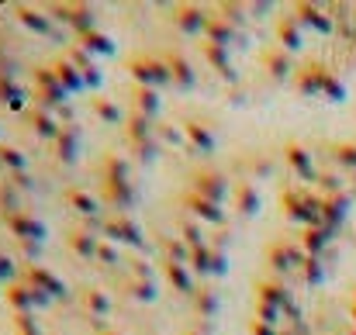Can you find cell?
Returning <instances> with one entry per match:
<instances>
[{
  "label": "cell",
  "mask_w": 356,
  "mask_h": 335,
  "mask_svg": "<svg viewBox=\"0 0 356 335\" xmlns=\"http://www.w3.org/2000/svg\"><path fill=\"white\" fill-rule=\"evenodd\" d=\"M101 197L111 204V208H131L135 204V187H131V180H128V166H124V159L118 156H108L104 159V170H101Z\"/></svg>",
  "instance_id": "obj_1"
},
{
  "label": "cell",
  "mask_w": 356,
  "mask_h": 335,
  "mask_svg": "<svg viewBox=\"0 0 356 335\" xmlns=\"http://www.w3.org/2000/svg\"><path fill=\"white\" fill-rule=\"evenodd\" d=\"M63 101H66V87L59 83L56 70L52 66H35V104L45 108V111H52V108L59 111V108H66Z\"/></svg>",
  "instance_id": "obj_2"
},
{
  "label": "cell",
  "mask_w": 356,
  "mask_h": 335,
  "mask_svg": "<svg viewBox=\"0 0 356 335\" xmlns=\"http://www.w3.org/2000/svg\"><path fill=\"white\" fill-rule=\"evenodd\" d=\"M128 73L135 76V83L142 87H163L170 83V70H166V59H156V56H145V52H135L128 59Z\"/></svg>",
  "instance_id": "obj_3"
},
{
  "label": "cell",
  "mask_w": 356,
  "mask_h": 335,
  "mask_svg": "<svg viewBox=\"0 0 356 335\" xmlns=\"http://www.w3.org/2000/svg\"><path fill=\"white\" fill-rule=\"evenodd\" d=\"M191 190H194V194H201V197H204V201H211V204H222V201L229 197V180H225L218 170L201 166V170H194V173H191Z\"/></svg>",
  "instance_id": "obj_4"
},
{
  "label": "cell",
  "mask_w": 356,
  "mask_h": 335,
  "mask_svg": "<svg viewBox=\"0 0 356 335\" xmlns=\"http://www.w3.org/2000/svg\"><path fill=\"white\" fill-rule=\"evenodd\" d=\"M152 117H145V114H135L128 117V124H124V138H128V145L142 156V159H152L156 156V138H152Z\"/></svg>",
  "instance_id": "obj_5"
},
{
  "label": "cell",
  "mask_w": 356,
  "mask_h": 335,
  "mask_svg": "<svg viewBox=\"0 0 356 335\" xmlns=\"http://www.w3.org/2000/svg\"><path fill=\"white\" fill-rule=\"evenodd\" d=\"M280 204L287 208V218H294V222H312V224L318 222V208H322V201L301 194L298 187H287V190L280 194Z\"/></svg>",
  "instance_id": "obj_6"
},
{
  "label": "cell",
  "mask_w": 356,
  "mask_h": 335,
  "mask_svg": "<svg viewBox=\"0 0 356 335\" xmlns=\"http://www.w3.org/2000/svg\"><path fill=\"white\" fill-rule=\"evenodd\" d=\"M49 10H52V17H63L66 24H73L76 35L94 31V7L90 3H52Z\"/></svg>",
  "instance_id": "obj_7"
},
{
  "label": "cell",
  "mask_w": 356,
  "mask_h": 335,
  "mask_svg": "<svg viewBox=\"0 0 356 335\" xmlns=\"http://www.w3.org/2000/svg\"><path fill=\"white\" fill-rule=\"evenodd\" d=\"M104 231H108V238H118V242H128V245H145V235H142V228H138V222L128 215V211H118L115 218H108V224H104Z\"/></svg>",
  "instance_id": "obj_8"
},
{
  "label": "cell",
  "mask_w": 356,
  "mask_h": 335,
  "mask_svg": "<svg viewBox=\"0 0 356 335\" xmlns=\"http://www.w3.org/2000/svg\"><path fill=\"white\" fill-rule=\"evenodd\" d=\"M173 21H177V28L184 35H201V31H208L211 14L204 7H197V3H180V7H173Z\"/></svg>",
  "instance_id": "obj_9"
},
{
  "label": "cell",
  "mask_w": 356,
  "mask_h": 335,
  "mask_svg": "<svg viewBox=\"0 0 356 335\" xmlns=\"http://www.w3.org/2000/svg\"><path fill=\"white\" fill-rule=\"evenodd\" d=\"M24 284H28L31 291L45 294V297H63V294H66L63 280H59V277H52V273H49L45 266H38V263H31V266L24 270Z\"/></svg>",
  "instance_id": "obj_10"
},
{
  "label": "cell",
  "mask_w": 356,
  "mask_h": 335,
  "mask_svg": "<svg viewBox=\"0 0 356 335\" xmlns=\"http://www.w3.org/2000/svg\"><path fill=\"white\" fill-rule=\"evenodd\" d=\"M3 222H7V228L14 231V238L17 242H42V224L35 222L28 211H14V215H3Z\"/></svg>",
  "instance_id": "obj_11"
},
{
  "label": "cell",
  "mask_w": 356,
  "mask_h": 335,
  "mask_svg": "<svg viewBox=\"0 0 356 335\" xmlns=\"http://www.w3.org/2000/svg\"><path fill=\"white\" fill-rule=\"evenodd\" d=\"M166 70H170V83L180 87V90H191L194 87V66L184 52H166Z\"/></svg>",
  "instance_id": "obj_12"
},
{
  "label": "cell",
  "mask_w": 356,
  "mask_h": 335,
  "mask_svg": "<svg viewBox=\"0 0 356 335\" xmlns=\"http://www.w3.org/2000/svg\"><path fill=\"white\" fill-rule=\"evenodd\" d=\"M184 208L194 215V218H201V222L208 224H225V211H222V204H211V201H204L201 194H184Z\"/></svg>",
  "instance_id": "obj_13"
},
{
  "label": "cell",
  "mask_w": 356,
  "mask_h": 335,
  "mask_svg": "<svg viewBox=\"0 0 356 335\" xmlns=\"http://www.w3.org/2000/svg\"><path fill=\"white\" fill-rule=\"evenodd\" d=\"M184 131L191 138V149H201V156L215 152V135H211V128L201 117H184Z\"/></svg>",
  "instance_id": "obj_14"
},
{
  "label": "cell",
  "mask_w": 356,
  "mask_h": 335,
  "mask_svg": "<svg viewBox=\"0 0 356 335\" xmlns=\"http://www.w3.org/2000/svg\"><path fill=\"white\" fill-rule=\"evenodd\" d=\"M76 152H80V128L76 124H63L59 135H56V156L59 163H76Z\"/></svg>",
  "instance_id": "obj_15"
},
{
  "label": "cell",
  "mask_w": 356,
  "mask_h": 335,
  "mask_svg": "<svg viewBox=\"0 0 356 335\" xmlns=\"http://www.w3.org/2000/svg\"><path fill=\"white\" fill-rule=\"evenodd\" d=\"M66 59H70V63H73V66H76V70L83 73V80H87L90 87H97V83H101V73H97V66H94L90 52H87V49L80 45V42H73V45L66 49Z\"/></svg>",
  "instance_id": "obj_16"
},
{
  "label": "cell",
  "mask_w": 356,
  "mask_h": 335,
  "mask_svg": "<svg viewBox=\"0 0 356 335\" xmlns=\"http://www.w3.org/2000/svg\"><path fill=\"white\" fill-rule=\"evenodd\" d=\"M277 38H280V49L298 52V49H301V21H298L294 14H280V21H277Z\"/></svg>",
  "instance_id": "obj_17"
},
{
  "label": "cell",
  "mask_w": 356,
  "mask_h": 335,
  "mask_svg": "<svg viewBox=\"0 0 356 335\" xmlns=\"http://www.w3.org/2000/svg\"><path fill=\"white\" fill-rule=\"evenodd\" d=\"M294 83H298V90H301V94H315V90H318V87H325L329 80H325L322 63H308V66L294 70Z\"/></svg>",
  "instance_id": "obj_18"
},
{
  "label": "cell",
  "mask_w": 356,
  "mask_h": 335,
  "mask_svg": "<svg viewBox=\"0 0 356 335\" xmlns=\"http://www.w3.org/2000/svg\"><path fill=\"white\" fill-rule=\"evenodd\" d=\"M284 159L291 163V170H294L301 180H315V166H312V156L305 152V145L287 142V145H284Z\"/></svg>",
  "instance_id": "obj_19"
},
{
  "label": "cell",
  "mask_w": 356,
  "mask_h": 335,
  "mask_svg": "<svg viewBox=\"0 0 356 335\" xmlns=\"http://www.w3.org/2000/svg\"><path fill=\"white\" fill-rule=\"evenodd\" d=\"M7 304L14 308V315H31V308H38L35 304V294H31V287L24 280L7 284Z\"/></svg>",
  "instance_id": "obj_20"
},
{
  "label": "cell",
  "mask_w": 356,
  "mask_h": 335,
  "mask_svg": "<svg viewBox=\"0 0 356 335\" xmlns=\"http://www.w3.org/2000/svg\"><path fill=\"white\" fill-rule=\"evenodd\" d=\"M208 42L211 45H222V49H229L232 42H238V31L232 21H225L222 14H211V21H208Z\"/></svg>",
  "instance_id": "obj_21"
},
{
  "label": "cell",
  "mask_w": 356,
  "mask_h": 335,
  "mask_svg": "<svg viewBox=\"0 0 356 335\" xmlns=\"http://www.w3.org/2000/svg\"><path fill=\"white\" fill-rule=\"evenodd\" d=\"M201 49H204V59L211 63V70H215L218 76H225V80H236V70H232V59H229V49H222V45H211L208 38L201 42Z\"/></svg>",
  "instance_id": "obj_22"
},
{
  "label": "cell",
  "mask_w": 356,
  "mask_h": 335,
  "mask_svg": "<svg viewBox=\"0 0 356 335\" xmlns=\"http://www.w3.org/2000/svg\"><path fill=\"white\" fill-rule=\"evenodd\" d=\"M252 301L273 304V308H280V311H287V308H291V294H287L280 284H273V280H259V284H256V297H252Z\"/></svg>",
  "instance_id": "obj_23"
},
{
  "label": "cell",
  "mask_w": 356,
  "mask_h": 335,
  "mask_svg": "<svg viewBox=\"0 0 356 335\" xmlns=\"http://www.w3.org/2000/svg\"><path fill=\"white\" fill-rule=\"evenodd\" d=\"M24 117H28V124L35 128V135H38V138H56V135H59V128H63V124H56V117H52V114L45 111V108H38V104H35V108H28Z\"/></svg>",
  "instance_id": "obj_24"
},
{
  "label": "cell",
  "mask_w": 356,
  "mask_h": 335,
  "mask_svg": "<svg viewBox=\"0 0 356 335\" xmlns=\"http://www.w3.org/2000/svg\"><path fill=\"white\" fill-rule=\"evenodd\" d=\"M66 245L80 256V259H97V238L90 235V231H83V228H73L70 235H66Z\"/></svg>",
  "instance_id": "obj_25"
},
{
  "label": "cell",
  "mask_w": 356,
  "mask_h": 335,
  "mask_svg": "<svg viewBox=\"0 0 356 335\" xmlns=\"http://www.w3.org/2000/svg\"><path fill=\"white\" fill-rule=\"evenodd\" d=\"M131 108H135V114H145V117H152V114L159 111V94H156L152 87L131 83Z\"/></svg>",
  "instance_id": "obj_26"
},
{
  "label": "cell",
  "mask_w": 356,
  "mask_h": 335,
  "mask_svg": "<svg viewBox=\"0 0 356 335\" xmlns=\"http://www.w3.org/2000/svg\"><path fill=\"white\" fill-rule=\"evenodd\" d=\"M52 70H56L59 83L66 87V94H76V90L87 83V80H83V73H80V70H76V66H73L66 56H63V59H56V63H52Z\"/></svg>",
  "instance_id": "obj_27"
},
{
  "label": "cell",
  "mask_w": 356,
  "mask_h": 335,
  "mask_svg": "<svg viewBox=\"0 0 356 335\" xmlns=\"http://www.w3.org/2000/svg\"><path fill=\"white\" fill-rule=\"evenodd\" d=\"M236 211L242 218H252V215L259 211V194H256V187H252L249 180H242L236 187Z\"/></svg>",
  "instance_id": "obj_28"
},
{
  "label": "cell",
  "mask_w": 356,
  "mask_h": 335,
  "mask_svg": "<svg viewBox=\"0 0 356 335\" xmlns=\"http://www.w3.org/2000/svg\"><path fill=\"white\" fill-rule=\"evenodd\" d=\"M14 14H17V21H21V24H28L35 35H52V21H49L42 10H35V7H24V3H21V7H14Z\"/></svg>",
  "instance_id": "obj_29"
},
{
  "label": "cell",
  "mask_w": 356,
  "mask_h": 335,
  "mask_svg": "<svg viewBox=\"0 0 356 335\" xmlns=\"http://www.w3.org/2000/svg\"><path fill=\"white\" fill-rule=\"evenodd\" d=\"M63 201L76 211V215H83V218H90V215H97V201L87 194V190H76V187H70V190H63Z\"/></svg>",
  "instance_id": "obj_30"
},
{
  "label": "cell",
  "mask_w": 356,
  "mask_h": 335,
  "mask_svg": "<svg viewBox=\"0 0 356 335\" xmlns=\"http://www.w3.org/2000/svg\"><path fill=\"white\" fill-rule=\"evenodd\" d=\"M194 311L201 318H215L218 315V291L215 287H197L194 291Z\"/></svg>",
  "instance_id": "obj_31"
},
{
  "label": "cell",
  "mask_w": 356,
  "mask_h": 335,
  "mask_svg": "<svg viewBox=\"0 0 356 335\" xmlns=\"http://www.w3.org/2000/svg\"><path fill=\"white\" fill-rule=\"evenodd\" d=\"M166 280L180 291V294H194V280H191V266L184 263H170L166 259Z\"/></svg>",
  "instance_id": "obj_32"
},
{
  "label": "cell",
  "mask_w": 356,
  "mask_h": 335,
  "mask_svg": "<svg viewBox=\"0 0 356 335\" xmlns=\"http://www.w3.org/2000/svg\"><path fill=\"white\" fill-rule=\"evenodd\" d=\"M263 66H266V73H270V76H277V80H284V76L291 73V59H287V52H284V49L266 52V56H263Z\"/></svg>",
  "instance_id": "obj_33"
},
{
  "label": "cell",
  "mask_w": 356,
  "mask_h": 335,
  "mask_svg": "<svg viewBox=\"0 0 356 335\" xmlns=\"http://www.w3.org/2000/svg\"><path fill=\"white\" fill-rule=\"evenodd\" d=\"M83 308L94 311L97 318H104V315L111 311V301H108V294H104L101 287H87V291H83Z\"/></svg>",
  "instance_id": "obj_34"
},
{
  "label": "cell",
  "mask_w": 356,
  "mask_h": 335,
  "mask_svg": "<svg viewBox=\"0 0 356 335\" xmlns=\"http://www.w3.org/2000/svg\"><path fill=\"white\" fill-rule=\"evenodd\" d=\"M294 17H298L301 24H315L318 31H329V21L322 17V10H318L315 3H294Z\"/></svg>",
  "instance_id": "obj_35"
},
{
  "label": "cell",
  "mask_w": 356,
  "mask_h": 335,
  "mask_svg": "<svg viewBox=\"0 0 356 335\" xmlns=\"http://www.w3.org/2000/svg\"><path fill=\"white\" fill-rule=\"evenodd\" d=\"M80 45L87 49V52H101V56H111L115 52V45H111V38L104 35V31H87V35H80Z\"/></svg>",
  "instance_id": "obj_36"
},
{
  "label": "cell",
  "mask_w": 356,
  "mask_h": 335,
  "mask_svg": "<svg viewBox=\"0 0 356 335\" xmlns=\"http://www.w3.org/2000/svg\"><path fill=\"white\" fill-rule=\"evenodd\" d=\"M90 108H94V114H97L104 124H121V108L115 104V101H108V97H94Z\"/></svg>",
  "instance_id": "obj_37"
},
{
  "label": "cell",
  "mask_w": 356,
  "mask_h": 335,
  "mask_svg": "<svg viewBox=\"0 0 356 335\" xmlns=\"http://www.w3.org/2000/svg\"><path fill=\"white\" fill-rule=\"evenodd\" d=\"M0 101L10 104V108H21V90H17L10 70H0Z\"/></svg>",
  "instance_id": "obj_38"
},
{
  "label": "cell",
  "mask_w": 356,
  "mask_h": 335,
  "mask_svg": "<svg viewBox=\"0 0 356 335\" xmlns=\"http://www.w3.org/2000/svg\"><path fill=\"white\" fill-rule=\"evenodd\" d=\"M124 294L135 297V301H152V297H156V287H152V280L131 277V280H124Z\"/></svg>",
  "instance_id": "obj_39"
},
{
  "label": "cell",
  "mask_w": 356,
  "mask_h": 335,
  "mask_svg": "<svg viewBox=\"0 0 356 335\" xmlns=\"http://www.w3.org/2000/svg\"><path fill=\"white\" fill-rule=\"evenodd\" d=\"M163 249H166V256H170V263H184V266H191V245L187 242H177V238H163Z\"/></svg>",
  "instance_id": "obj_40"
},
{
  "label": "cell",
  "mask_w": 356,
  "mask_h": 335,
  "mask_svg": "<svg viewBox=\"0 0 356 335\" xmlns=\"http://www.w3.org/2000/svg\"><path fill=\"white\" fill-rule=\"evenodd\" d=\"M0 166H7V173H24V156L10 145H0Z\"/></svg>",
  "instance_id": "obj_41"
},
{
  "label": "cell",
  "mask_w": 356,
  "mask_h": 335,
  "mask_svg": "<svg viewBox=\"0 0 356 335\" xmlns=\"http://www.w3.org/2000/svg\"><path fill=\"white\" fill-rule=\"evenodd\" d=\"M191 270L194 273H211V245H201V249H194L191 252Z\"/></svg>",
  "instance_id": "obj_42"
},
{
  "label": "cell",
  "mask_w": 356,
  "mask_h": 335,
  "mask_svg": "<svg viewBox=\"0 0 356 335\" xmlns=\"http://www.w3.org/2000/svg\"><path fill=\"white\" fill-rule=\"evenodd\" d=\"M252 315H259V322H266V325H280V308H273V304H263V301H252Z\"/></svg>",
  "instance_id": "obj_43"
},
{
  "label": "cell",
  "mask_w": 356,
  "mask_h": 335,
  "mask_svg": "<svg viewBox=\"0 0 356 335\" xmlns=\"http://www.w3.org/2000/svg\"><path fill=\"white\" fill-rule=\"evenodd\" d=\"M180 231H184V242H187L191 249H201V245H208V242H204V228H197L194 222H180Z\"/></svg>",
  "instance_id": "obj_44"
},
{
  "label": "cell",
  "mask_w": 356,
  "mask_h": 335,
  "mask_svg": "<svg viewBox=\"0 0 356 335\" xmlns=\"http://www.w3.org/2000/svg\"><path fill=\"white\" fill-rule=\"evenodd\" d=\"M322 245H325V231H322L318 224H312V228L305 231V249H308V252L315 256V252H318Z\"/></svg>",
  "instance_id": "obj_45"
},
{
  "label": "cell",
  "mask_w": 356,
  "mask_h": 335,
  "mask_svg": "<svg viewBox=\"0 0 356 335\" xmlns=\"http://www.w3.org/2000/svg\"><path fill=\"white\" fill-rule=\"evenodd\" d=\"M14 329H17V335H42L31 315H14Z\"/></svg>",
  "instance_id": "obj_46"
},
{
  "label": "cell",
  "mask_w": 356,
  "mask_h": 335,
  "mask_svg": "<svg viewBox=\"0 0 356 335\" xmlns=\"http://www.w3.org/2000/svg\"><path fill=\"white\" fill-rule=\"evenodd\" d=\"M97 259H101L104 266H115V263H121V259H118V249H115L111 242H101V245H97Z\"/></svg>",
  "instance_id": "obj_47"
},
{
  "label": "cell",
  "mask_w": 356,
  "mask_h": 335,
  "mask_svg": "<svg viewBox=\"0 0 356 335\" xmlns=\"http://www.w3.org/2000/svg\"><path fill=\"white\" fill-rule=\"evenodd\" d=\"M211 273H225V249L222 245L211 249Z\"/></svg>",
  "instance_id": "obj_48"
},
{
  "label": "cell",
  "mask_w": 356,
  "mask_h": 335,
  "mask_svg": "<svg viewBox=\"0 0 356 335\" xmlns=\"http://www.w3.org/2000/svg\"><path fill=\"white\" fill-rule=\"evenodd\" d=\"M249 335H280V332H277L273 325H266V322H256V318H252V322H249Z\"/></svg>",
  "instance_id": "obj_49"
},
{
  "label": "cell",
  "mask_w": 356,
  "mask_h": 335,
  "mask_svg": "<svg viewBox=\"0 0 356 335\" xmlns=\"http://www.w3.org/2000/svg\"><path fill=\"white\" fill-rule=\"evenodd\" d=\"M131 273H135L138 280H152V270H149V263H142V259H131Z\"/></svg>",
  "instance_id": "obj_50"
},
{
  "label": "cell",
  "mask_w": 356,
  "mask_h": 335,
  "mask_svg": "<svg viewBox=\"0 0 356 335\" xmlns=\"http://www.w3.org/2000/svg\"><path fill=\"white\" fill-rule=\"evenodd\" d=\"M305 263H308V266H305V277H308V280H318V277H322V266H318V256H308Z\"/></svg>",
  "instance_id": "obj_51"
},
{
  "label": "cell",
  "mask_w": 356,
  "mask_h": 335,
  "mask_svg": "<svg viewBox=\"0 0 356 335\" xmlns=\"http://www.w3.org/2000/svg\"><path fill=\"white\" fill-rule=\"evenodd\" d=\"M10 273H14L10 259H7V256H0V280H3V277H10Z\"/></svg>",
  "instance_id": "obj_52"
},
{
  "label": "cell",
  "mask_w": 356,
  "mask_h": 335,
  "mask_svg": "<svg viewBox=\"0 0 356 335\" xmlns=\"http://www.w3.org/2000/svg\"><path fill=\"white\" fill-rule=\"evenodd\" d=\"M187 335H204V332H197V329H194V332H187Z\"/></svg>",
  "instance_id": "obj_53"
},
{
  "label": "cell",
  "mask_w": 356,
  "mask_h": 335,
  "mask_svg": "<svg viewBox=\"0 0 356 335\" xmlns=\"http://www.w3.org/2000/svg\"><path fill=\"white\" fill-rule=\"evenodd\" d=\"M280 335H294V332H280Z\"/></svg>",
  "instance_id": "obj_54"
},
{
  "label": "cell",
  "mask_w": 356,
  "mask_h": 335,
  "mask_svg": "<svg viewBox=\"0 0 356 335\" xmlns=\"http://www.w3.org/2000/svg\"><path fill=\"white\" fill-rule=\"evenodd\" d=\"M104 335H118V332H104Z\"/></svg>",
  "instance_id": "obj_55"
}]
</instances>
